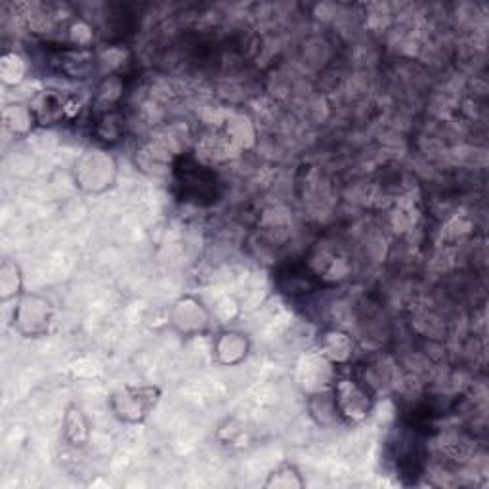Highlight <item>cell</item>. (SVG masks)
<instances>
[{
    "label": "cell",
    "mask_w": 489,
    "mask_h": 489,
    "mask_svg": "<svg viewBox=\"0 0 489 489\" xmlns=\"http://www.w3.org/2000/svg\"><path fill=\"white\" fill-rule=\"evenodd\" d=\"M163 398L158 384H123L109 396L113 417L123 424H144Z\"/></svg>",
    "instance_id": "cell-1"
},
{
    "label": "cell",
    "mask_w": 489,
    "mask_h": 489,
    "mask_svg": "<svg viewBox=\"0 0 489 489\" xmlns=\"http://www.w3.org/2000/svg\"><path fill=\"white\" fill-rule=\"evenodd\" d=\"M117 174H119V165L109 148L104 146L87 148L73 167L75 186L94 195L111 189L117 182Z\"/></svg>",
    "instance_id": "cell-2"
},
{
    "label": "cell",
    "mask_w": 489,
    "mask_h": 489,
    "mask_svg": "<svg viewBox=\"0 0 489 489\" xmlns=\"http://www.w3.org/2000/svg\"><path fill=\"white\" fill-rule=\"evenodd\" d=\"M331 394L342 424L363 423L375 407L373 386L354 375H344L332 382Z\"/></svg>",
    "instance_id": "cell-3"
},
{
    "label": "cell",
    "mask_w": 489,
    "mask_h": 489,
    "mask_svg": "<svg viewBox=\"0 0 489 489\" xmlns=\"http://www.w3.org/2000/svg\"><path fill=\"white\" fill-rule=\"evenodd\" d=\"M54 321V304L41 292H24L15 301L12 311V327L24 339H43L50 332Z\"/></svg>",
    "instance_id": "cell-4"
},
{
    "label": "cell",
    "mask_w": 489,
    "mask_h": 489,
    "mask_svg": "<svg viewBox=\"0 0 489 489\" xmlns=\"http://www.w3.org/2000/svg\"><path fill=\"white\" fill-rule=\"evenodd\" d=\"M176 184L182 188V198L195 205H203V199H214L219 195L217 174L201 165L191 155H182L174 165Z\"/></svg>",
    "instance_id": "cell-5"
},
{
    "label": "cell",
    "mask_w": 489,
    "mask_h": 489,
    "mask_svg": "<svg viewBox=\"0 0 489 489\" xmlns=\"http://www.w3.org/2000/svg\"><path fill=\"white\" fill-rule=\"evenodd\" d=\"M168 321L178 335L191 339L203 335V332L212 325V311L203 302V299L189 295L188 292V295H182L180 299H176L172 302Z\"/></svg>",
    "instance_id": "cell-6"
},
{
    "label": "cell",
    "mask_w": 489,
    "mask_h": 489,
    "mask_svg": "<svg viewBox=\"0 0 489 489\" xmlns=\"http://www.w3.org/2000/svg\"><path fill=\"white\" fill-rule=\"evenodd\" d=\"M250 351V339L239 329L219 331L212 339V358L224 367H236L243 363Z\"/></svg>",
    "instance_id": "cell-7"
},
{
    "label": "cell",
    "mask_w": 489,
    "mask_h": 489,
    "mask_svg": "<svg viewBox=\"0 0 489 489\" xmlns=\"http://www.w3.org/2000/svg\"><path fill=\"white\" fill-rule=\"evenodd\" d=\"M90 436H92V426H90L87 413L76 403H69L64 411V419H62L64 442L69 447L81 449L90 442Z\"/></svg>",
    "instance_id": "cell-8"
},
{
    "label": "cell",
    "mask_w": 489,
    "mask_h": 489,
    "mask_svg": "<svg viewBox=\"0 0 489 489\" xmlns=\"http://www.w3.org/2000/svg\"><path fill=\"white\" fill-rule=\"evenodd\" d=\"M320 351L332 365L344 367L351 362V356H354V341H351V337L342 329H329L327 332H323L320 341Z\"/></svg>",
    "instance_id": "cell-9"
},
{
    "label": "cell",
    "mask_w": 489,
    "mask_h": 489,
    "mask_svg": "<svg viewBox=\"0 0 489 489\" xmlns=\"http://www.w3.org/2000/svg\"><path fill=\"white\" fill-rule=\"evenodd\" d=\"M318 278L316 273L311 271L308 266H287L280 273V289L281 292L289 297H299V295H310L318 289Z\"/></svg>",
    "instance_id": "cell-10"
},
{
    "label": "cell",
    "mask_w": 489,
    "mask_h": 489,
    "mask_svg": "<svg viewBox=\"0 0 489 489\" xmlns=\"http://www.w3.org/2000/svg\"><path fill=\"white\" fill-rule=\"evenodd\" d=\"M25 292L24 271L14 259H5L0 264V301H17Z\"/></svg>",
    "instance_id": "cell-11"
},
{
    "label": "cell",
    "mask_w": 489,
    "mask_h": 489,
    "mask_svg": "<svg viewBox=\"0 0 489 489\" xmlns=\"http://www.w3.org/2000/svg\"><path fill=\"white\" fill-rule=\"evenodd\" d=\"M306 484L308 482H306L301 468L295 463L283 461L268 474L262 487H266V489H304Z\"/></svg>",
    "instance_id": "cell-12"
},
{
    "label": "cell",
    "mask_w": 489,
    "mask_h": 489,
    "mask_svg": "<svg viewBox=\"0 0 489 489\" xmlns=\"http://www.w3.org/2000/svg\"><path fill=\"white\" fill-rule=\"evenodd\" d=\"M123 117L117 109L111 111H100L94 125V134L96 140L100 142V146L109 148L113 144L119 142L123 138Z\"/></svg>",
    "instance_id": "cell-13"
},
{
    "label": "cell",
    "mask_w": 489,
    "mask_h": 489,
    "mask_svg": "<svg viewBox=\"0 0 489 489\" xmlns=\"http://www.w3.org/2000/svg\"><path fill=\"white\" fill-rule=\"evenodd\" d=\"M3 117H5L6 128L12 130L15 136H25L38 125L33 107L25 106V104L6 106Z\"/></svg>",
    "instance_id": "cell-14"
},
{
    "label": "cell",
    "mask_w": 489,
    "mask_h": 489,
    "mask_svg": "<svg viewBox=\"0 0 489 489\" xmlns=\"http://www.w3.org/2000/svg\"><path fill=\"white\" fill-rule=\"evenodd\" d=\"M308 409H310V415L314 417V421L320 426H331L335 423H341L337 409H335V402H332L331 388L323 390V392L311 394L308 400Z\"/></svg>",
    "instance_id": "cell-15"
},
{
    "label": "cell",
    "mask_w": 489,
    "mask_h": 489,
    "mask_svg": "<svg viewBox=\"0 0 489 489\" xmlns=\"http://www.w3.org/2000/svg\"><path fill=\"white\" fill-rule=\"evenodd\" d=\"M0 71H3V81L6 85L17 87V85H22L25 81L27 64L22 57V54L6 50L3 54V69H0Z\"/></svg>",
    "instance_id": "cell-16"
}]
</instances>
